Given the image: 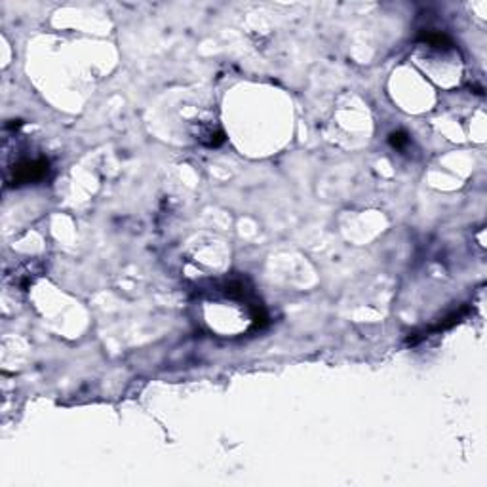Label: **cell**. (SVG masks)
<instances>
[{"mask_svg": "<svg viewBox=\"0 0 487 487\" xmlns=\"http://www.w3.org/2000/svg\"><path fill=\"white\" fill-rule=\"evenodd\" d=\"M48 160L38 158V160H25L14 168V181L16 185L21 183H33V181H41L48 174Z\"/></svg>", "mask_w": 487, "mask_h": 487, "instance_id": "obj_1", "label": "cell"}, {"mask_svg": "<svg viewBox=\"0 0 487 487\" xmlns=\"http://www.w3.org/2000/svg\"><path fill=\"white\" fill-rule=\"evenodd\" d=\"M194 137L206 147H219L225 143V134L219 128V124L211 120L197 122V130H194Z\"/></svg>", "mask_w": 487, "mask_h": 487, "instance_id": "obj_2", "label": "cell"}, {"mask_svg": "<svg viewBox=\"0 0 487 487\" xmlns=\"http://www.w3.org/2000/svg\"><path fill=\"white\" fill-rule=\"evenodd\" d=\"M407 143H409V137L404 132H394V134L390 135V145L396 147V149H404Z\"/></svg>", "mask_w": 487, "mask_h": 487, "instance_id": "obj_3", "label": "cell"}]
</instances>
